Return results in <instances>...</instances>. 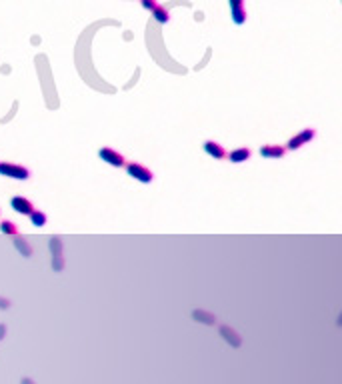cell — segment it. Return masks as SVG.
Segmentation results:
<instances>
[{
  "label": "cell",
  "instance_id": "obj_13",
  "mask_svg": "<svg viewBox=\"0 0 342 384\" xmlns=\"http://www.w3.org/2000/svg\"><path fill=\"white\" fill-rule=\"evenodd\" d=\"M192 318H194L196 322H202V324H214L216 322V316L210 314V312H204V310H194L192 312Z\"/></svg>",
  "mask_w": 342,
  "mask_h": 384
},
{
  "label": "cell",
  "instance_id": "obj_17",
  "mask_svg": "<svg viewBox=\"0 0 342 384\" xmlns=\"http://www.w3.org/2000/svg\"><path fill=\"white\" fill-rule=\"evenodd\" d=\"M140 4H142V8H146V10H154L156 6H158V2H156V0H140Z\"/></svg>",
  "mask_w": 342,
  "mask_h": 384
},
{
  "label": "cell",
  "instance_id": "obj_11",
  "mask_svg": "<svg viewBox=\"0 0 342 384\" xmlns=\"http://www.w3.org/2000/svg\"><path fill=\"white\" fill-rule=\"evenodd\" d=\"M284 152H286V148H282L278 144H276V146L266 144V146L260 148V156H264V158H282Z\"/></svg>",
  "mask_w": 342,
  "mask_h": 384
},
{
  "label": "cell",
  "instance_id": "obj_19",
  "mask_svg": "<svg viewBox=\"0 0 342 384\" xmlns=\"http://www.w3.org/2000/svg\"><path fill=\"white\" fill-rule=\"evenodd\" d=\"M4 336H6V324L0 322V340H4Z\"/></svg>",
  "mask_w": 342,
  "mask_h": 384
},
{
  "label": "cell",
  "instance_id": "obj_7",
  "mask_svg": "<svg viewBox=\"0 0 342 384\" xmlns=\"http://www.w3.org/2000/svg\"><path fill=\"white\" fill-rule=\"evenodd\" d=\"M10 206L18 212V214H24V216H30L34 212V204L28 198H24V196H12L10 198Z\"/></svg>",
  "mask_w": 342,
  "mask_h": 384
},
{
  "label": "cell",
  "instance_id": "obj_20",
  "mask_svg": "<svg viewBox=\"0 0 342 384\" xmlns=\"http://www.w3.org/2000/svg\"><path fill=\"white\" fill-rule=\"evenodd\" d=\"M338 324H340V326H342V314H340V316H338Z\"/></svg>",
  "mask_w": 342,
  "mask_h": 384
},
{
  "label": "cell",
  "instance_id": "obj_1",
  "mask_svg": "<svg viewBox=\"0 0 342 384\" xmlns=\"http://www.w3.org/2000/svg\"><path fill=\"white\" fill-rule=\"evenodd\" d=\"M0 176H8L16 180H28L30 170L20 164H10V162H0Z\"/></svg>",
  "mask_w": 342,
  "mask_h": 384
},
{
  "label": "cell",
  "instance_id": "obj_16",
  "mask_svg": "<svg viewBox=\"0 0 342 384\" xmlns=\"http://www.w3.org/2000/svg\"><path fill=\"white\" fill-rule=\"evenodd\" d=\"M30 220H32V224H34V226H44L48 218H46V214H44V212L34 210L32 214H30Z\"/></svg>",
  "mask_w": 342,
  "mask_h": 384
},
{
  "label": "cell",
  "instance_id": "obj_18",
  "mask_svg": "<svg viewBox=\"0 0 342 384\" xmlns=\"http://www.w3.org/2000/svg\"><path fill=\"white\" fill-rule=\"evenodd\" d=\"M10 308V300L4 296H0V310H8Z\"/></svg>",
  "mask_w": 342,
  "mask_h": 384
},
{
  "label": "cell",
  "instance_id": "obj_6",
  "mask_svg": "<svg viewBox=\"0 0 342 384\" xmlns=\"http://www.w3.org/2000/svg\"><path fill=\"white\" fill-rule=\"evenodd\" d=\"M230 12H232V22L234 24H244L246 22V8H244V0H228Z\"/></svg>",
  "mask_w": 342,
  "mask_h": 384
},
{
  "label": "cell",
  "instance_id": "obj_14",
  "mask_svg": "<svg viewBox=\"0 0 342 384\" xmlns=\"http://www.w3.org/2000/svg\"><path fill=\"white\" fill-rule=\"evenodd\" d=\"M152 14H154V20H156V22H160V24H166L168 20H170V12L164 6H160V4L152 10Z\"/></svg>",
  "mask_w": 342,
  "mask_h": 384
},
{
  "label": "cell",
  "instance_id": "obj_10",
  "mask_svg": "<svg viewBox=\"0 0 342 384\" xmlns=\"http://www.w3.org/2000/svg\"><path fill=\"white\" fill-rule=\"evenodd\" d=\"M220 334H222V338L226 340V342L230 346H234V348H238L242 344V338L238 336V332L234 328H230V326H220Z\"/></svg>",
  "mask_w": 342,
  "mask_h": 384
},
{
  "label": "cell",
  "instance_id": "obj_9",
  "mask_svg": "<svg viewBox=\"0 0 342 384\" xmlns=\"http://www.w3.org/2000/svg\"><path fill=\"white\" fill-rule=\"evenodd\" d=\"M12 244H14V248L24 256V258H30V256L34 254V250H32V246L26 242V238L24 236H18V234H14L12 236Z\"/></svg>",
  "mask_w": 342,
  "mask_h": 384
},
{
  "label": "cell",
  "instance_id": "obj_8",
  "mask_svg": "<svg viewBox=\"0 0 342 384\" xmlns=\"http://www.w3.org/2000/svg\"><path fill=\"white\" fill-rule=\"evenodd\" d=\"M202 148H204V152H206L208 156L216 158V160L226 158V150L222 148V144H218V142H214V140H206V142L202 144Z\"/></svg>",
  "mask_w": 342,
  "mask_h": 384
},
{
  "label": "cell",
  "instance_id": "obj_5",
  "mask_svg": "<svg viewBox=\"0 0 342 384\" xmlns=\"http://www.w3.org/2000/svg\"><path fill=\"white\" fill-rule=\"evenodd\" d=\"M314 136H316V130H314V128H304L302 132H298L296 136H292V138L286 142V148H288V150H298V148H300L302 144L310 142Z\"/></svg>",
  "mask_w": 342,
  "mask_h": 384
},
{
  "label": "cell",
  "instance_id": "obj_3",
  "mask_svg": "<svg viewBox=\"0 0 342 384\" xmlns=\"http://www.w3.org/2000/svg\"><path fill=\"white\" fill-rule=\"evenodd\" d=\"M50 250H52V270L62 272L64 270V246H62L60 236L50 238Z\"/></svg>",
  "mask_w": 342,
  "mask_h": 384
},
{
  "label": "cell",
  "instance_id": "obj_2",
  "mask_svg": "<svg viewBox=\"0 0 342 384\" xmlns=\"http://www.w3.org/2000/svg\"><path fill=\"white\" fill-rule=\"evenodd\" d=\"M126 172H128V176H132L134 180H138V182H142V184H150L152 178H154L152 170H148L146 166H142V164H138V162L126 164Z\"/></svg>",
  "mask_w": 342,
  "mask_h": 384
},
{
  "label": "cell",
  "instance_id": "obj_12",
  "mask_svg": "<svg viewBox=\"0 0 342 384\" xmlns=\"http://www.w3.org/2000/svg\"><path fill=\"white\" fill-rule=\"evenodd\" d=\"M250 158V150L248 148H236V150H232L228 154V160L234 162V164H240V162H246Z\"/></svg>",
  "mask_w": 342,
  "mask_h": 384
},
{
  "label": "cell",
  "instance_id": "obj_4",
  "mask_svg": "<svg viewBox=\"0 0 342 384\" xmlns=\"http://www.w3.org/2000/svg\"><path fill=\"white\" fill-rule=\"evenodd\" d=\"M98 156H100V158H102L106 164H110V166H116V168H120V166H126V158H124L120 152H116L114 148H110V146H104V148H100Z\"/></svg>",
  "mask_w": 342,
  "mask_h": 384
},
{
  "label": "cell",
  "instance_id": "obj_15",
  "mask_svg": "<svg viewBox=\"0 0 342 384\" xmlns=\"http://www.w3.org/2000/svg\"><path fill=\"white\" fill-rule=\"evenodd\" d=\"M0 232H2V234H8V236H14V234H18V228H16L14 222L2 220V222H0Z\"/></svg>",
  "mask_w": 342,
  "mask_h": 384
}]
</instances>
